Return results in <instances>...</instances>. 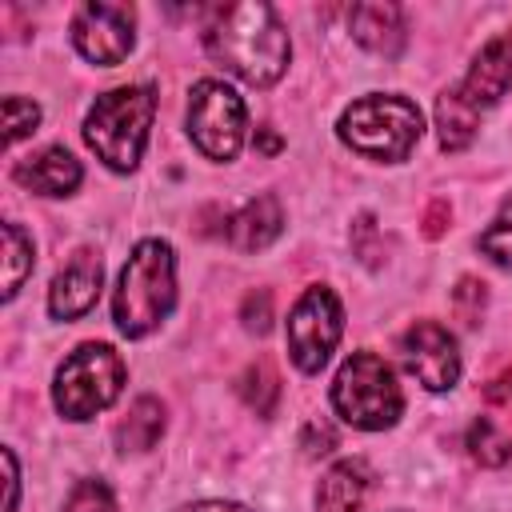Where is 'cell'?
Segmentation results:
<instances>
[{"mask_svg":"<svg viewBox=\"0 0 512 512\" xmlns=\"http://www.w3.org/2000/svg\"><path fill=\"white\" fill-rule=\"evenodd\" d=\"M204 48L216 64H224L232 76H240L256 88L276 84L292 56L288 28L280 24L276 8L264 0L212 8L208 24H204Z\"/></svg>","mask_w":512,"mask_h":512,"instance_id":"cell-1","label":"cell"},{"mask_svg":"<svg viewBox=\"0 0 512 512\" xmlns=\"http://www.w3.org/2000/svg\"><path fill=\"white\" fill-rule=\"evenodd\" d=\"M176 304V256L168 240H140L116 280L112 320L124 336H148Z\"/></svg>","mask_w":512,"mask_h":512,"instance_id":"cell-2","label":"cell"},{"mask_svg":"<svg viewBox=\"0 0 512 512\" xmlns=\"http://www.w3.org/2000/svg\"><path fill=\"white\" fill-rule=\"evenodd\" d=\"M512 88V40L496 36L480 48V56L472 60V68L464 72V80L456 88H448L436 100V128H440V144L448 152L464 148L476 136V124L488 108L500 104V96Z\"/></svg>","mask_w":512,"mask_h":512,"instance_id":"cell-3","label":"cell"},{"mask_svg":"<svg viewBox=\"0 0 512 512\" xmlns=\"http://www.w3.org/2000/svg\"><path fill=\"white\" fill-rule=\"evenodd\" d=\"M152 116H156V96L148 84L112 88V92L96 96V104L88 108L84 140L112 172H132L144 156Z\"/></svg>","mask_w":512,"mask_h":512,"instance_id":"cell-4","label":"cell"},{"mask_svg":"<svg viewBox=\"0 0 512 512\" xmlns=\"http://www.w3.org/2000/svg\"><path fill=\"white\" fill-rule=\"evenodd\" d=\"M420 132H424L420 108L404 96H384V92L352 100L336 120V136L352 152H360L368 160H380V164L408 160Z\"/></svg>","mask_w":512,"mask_h":512,"instance_id":"cell-5","label":"cell"},{"mask_svg":"<svg viewBox=\"0 0 512 512\" xmlns=\"http://www.w3.org/2000/svg\"><path fill=\"white\" fill-rule=\"evenodd\" d=\"M332 408L344 424L360 432L392 428L404 412V392L396 372L376 352H352L332 380Z\"/></svg>","mask_w":512,"mask_h":512,"instance_id":"cell-6","label":"cell"},{"mask_svg":"<svg viewBox=\"0 0 512 512\" xmlns=\"http://www.w3.org/2000/svg\"><path fill=\"white\" fill-rule=\"evenodd\" d=\"M124 388V364L108 344H80L52 380V404L68 420H92Z\"/></svg>","mask_w":512,"mask_h":512,"instance_id":"cell-7","label":"cell"},{"mask_svg":"<svg viewBox=\"0 0 512 512\" xmlns=\"http://www.w3.org/2000/svg\"><path fill=\"white\" fill-rule=\"evenodd\" d=\"M248 112L224 80H196L188 92V136L208 160H236L244 148Z\"/></svg>","mask_w":512,"mask_h":512,"instance_id":"cell-8","label":"cell"},{"mask_svg":"<svg viewBox=\"0 0 512 512\" xmlns=\"http://www.w3.org/2000/svg\"><path fill=\"white\" fill-rule=\"evenodd\" d=\"M344 332V308L332 288L312 284L288 312V356L300 372H320Z\"/></svg>","mask_w":512,"mask_h":512,"instance_id":"cell-9","label":"cell"},{"mask_svg":"<svg viewBox=\"0 0 512 512\" xmlns=\"http://www.w3.org/2000/svg\"><path fill=\"white\" fill-rule=\"evenodd\" d=\"M72 44L92 64H120L136 44V12L112 0H88L72 16Z\"/></svg>","mask_w":512,"mask_h":512,"instance_id":"cell-10","label":"cell"},{"mask_svg":"<svg viewBox=\"0 0 512 512\" xmlns=\"http://www.w3.org/2000/svg\"><path fill=\"white\" fill-rule=\"evenodd\" d=\"M400 356L404 368L428 388V392H448L460 380V348L456 336L436 324V320H420L404 332L400 340Z\"/></svg>","mask_w":512,"mask_h":512,"instance_id":"cell-11","label":"cell"},{"mask_svg":"<svg viewBox=\"0 0 512 512\" xmlns=\"http://www.w3.org/2000/svg\"><path fill=\"white\" fill-rule=\"evenodd\" d=\"M100 284H104V264H100V256L88 252V248L72 252V260L56 272V280H52V288H48V312H52L56 320H76V316H84V312L96 304Z\"/></svg>","mask_w":512,"mask_h":512,"instance_id":"cell-12","label":"cell"},{"mask_svg":"<svg viewBox=\"0 0 512 512\" xmlns=\"http://www.w3.org/2000/svg\"><path fill=\"white\" fill-rule=\"evenodd\" d=\"M12 176H16L24 188L40 192V196H68V192H76V188H80L84 168H80V160H76L68 148L52 144V148H44V152H36V156L20 160Z\"/></svg>","mask_w":512,"mask_h":512,"instance_id":"cell-13","label":"cell"},{"mask_svg":"<svg viewBox=\"0 0 512 512\" xmlns=\"http://www.w3.org/2000/svg\"><path fill=\"white\" fill-rule=\"evenodd\" d=\"M372 488V468L352 456V460H336L316 488V512H356L364 504Z\"/></svg>","mask_w":512,"mask_h":512,"instance_id":"cell-14","label":"cell"},{"mask_svg":"<svg viewBox=\"0 0 512 512\" xmlns=\"http://www.w3.org/2000/svg\"><path fill=\"white\" fill-rule=\"evenodd\" d=\"M284 228V212H280V200L276 196H256L248 200L236 216H228V240L240 248V252H260L268 248Z\"/></svg>","mask_w":512,"mask_h":512,"instance_id":"cell-15","label":"cell"},{"mask_svg":"<svg viewBox=\"0 0 512 512\" xmlns=\"http://www.w3.org/2000/svg\"><path fill=\"white\" fill-rule=\"evenodd\" d=\"M348 24L352 36L380 56H396L404 44V16L396 4H356L348 12Z\"/></svg>","mask_w":512,"mask_h":512,"instance_id":"cell-16","label":"cell"},{"mask_svg":"<svg viewBox=\"0 0 512 512\" xmlns=\"http://www.w3.org/2000/svg\"><path fill=\"white\" fill-rule=\"evenodd\" d=\"M160 432H164V408H160V400H152V396H140V400L132 404L128 420L116 428L124 452H128V448H132V452L152 448V444L160 440Z\"/></svg>","mask_w":512,"mask_h":512,"instance_id":"cell-17","label":"cell"},{"mask_svg":"<svg viewBox=\"0 0 512 512\" xmlns=\"http://www.w3.org/2000/svg\"><path fill=\"white\" fill-rule=\"evenodd\" d=\"M32 272V240L20 224H4V300H12Z\"/></svg>","mask_w":512,"mask_h":512,"instance_id":"cell-18","label":"cell"},{"mask_svg":"<svg viewBox=\"0 0 512 512\" xmlns=\"http://www.w3.org/2000/svg\"><path fill=\"white\" fill-rule=\"evenodd\" d=\"M468 448L480 464H508L512 460V436L500 432V424L492 416H480L472 428H468Z\"/></svg>","mask_w":512,"mask_h":512,"instance_id":"cell-19","label":"cell"},{"mask_svg":"<svg viewBox=\"0 0 512 512\" xmlns=\"http://www.w3.org/2000/svg\"><path fill=\"white\" fill-rule=\"evenodd\" d=\"M40 124V104L24 96H4V144L12 148L16 140L32 136Z\"/></svg>","mask_w":512,"mask_h":512,"instance_id":"cell-20","label":"cell"},{"mask_svg":"<svg viewBox=\"0 0 512 512\" xmlns=\"http://www.w3.org/2000/svg\"><path fill=\"white\" fill-rule=\"evenodd\" d=\"M64 512H116V496L104 480H76L68 500H64Z\"/></svg>","mask_w":512,"mask_h":512,"instance_id":"cell-21","label":"cell"},{"mask_svg":"<svg viewBox=\"0 0 512 512\" xmlns=\"http://www.w3.org/2000/svg\"><path fill=\"white\" fill-rule=\"evenodd\" d=\"M480 252H484L492 264L512 268V208L500 212V216L484 228V236H480Z\"/></svg>","mask_w":512,"mask_h":512,"instance_id":"cell-22","label":"cell"},{"mask_svg":"<svg viewBox=\"0 0 512 512\" xmlns=\"http://www.w3.org/2000/svg\"><path fill=\"white\" fill-rule=\"evenodd\" d=\"M4 468H8V508H4V512H16V496H20V472H16V456H12V448H4Z\"/></svg>","mask_w":512,"mask_h":512,"instance_id":"cell-23","label":"cell"},{"mask_svg":"<svg viewBox=\"0 0 512 512\" xmlns=\"http://www.w3.org/2000/svg\"><path fill=\"white\" fill-rule=\"evenodd\" d=\"M176 512H248L244 504H232V500H196V504H184Z\"/></svg>","mask_w":512,"mask_h":512,"instance_id":"cell-24","label":"cell"}]
</instances>
